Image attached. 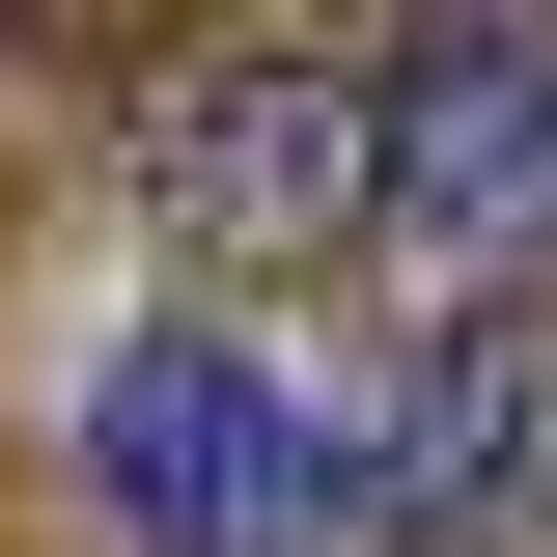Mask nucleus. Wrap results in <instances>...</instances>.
I'll return each mask as SVG.
<instances>
[{
    "label": "nucleus",
    "mask_w": 557,
    "mask_h": 557,
    "mask_svg": "<svg viewBox=\"0 0 557 557\" xmlns=\"http://www.w3.org/2000/svg\"><path fill=\"white\" fill-rule=\"evenodd\" d=\"M57 446H84V530L112 557H335V391L278 335H223V307L112 335Z\"/></svg>",
    "instance_id": "1"
},
{
    "label": "nucleus",
    "mask_w": 557,
    "mask_h": 557,
    "mask_svg": "<svg viewBox=\"0 0 557 557\" xmlns=\"http://www.w3.org/2000/svg\"><path fill=\"white\" fill-rule=\"evenodd\" d=\"M362 251L446 307H557V28H391L362 57Z\"/></svg>",
    "instance_id": "2"
},
{
    "label": "nucleus",
    "mask_w": 557,
    "mask_h": 557,
    "mask_svg": "<svg viewBox=\"0 0 557 557\" xmlns=\"http://www.w3.org/2000/svg\"><path fill=\"white\" fill-rule=\"evenodd\" d=\"M335 391V557H530L557 530V307H446Z\"/></svg>",
    "instance_id": "3"
},
{
    "label": "nucleus",
    "mask_w": 557,
    "mask_h": 557,
    "mask_svg": "<svg viewBox=\"0 0 557 557\" xmlns=\"http://www.w3.org/2000/svg\"><path fill=\"white\" fill-rule=\"evenodd\" d=\"M139 223L196 278H335L362 251V57L335 28H196V57H139Z\"/></svg>",
    "instance_id": "4"
}]
</instances>
